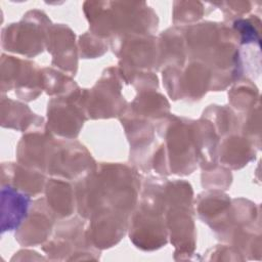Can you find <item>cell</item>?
<instances>
[{"mask_svg": "<svg viewBox=\"0 0 262 262\" xmlns=\"http://www.w3.org/2000/svg\"><path fill=\"white\" fill-rule=\"evenodd\" d=\"M5 166L7 167V172L2 169V174L7 175L8 177L7 185H10L15 189L20 190L28 195L37 194L42 191L45 180L43 174L35 171H30L24 166L15 165L13 163H9V165L5 164Z\"/></svg>", "mask_w": 262, "mask_h": 262, "instance_id": "cell-3", "label": "cell"}, {"mask_svg": "<svg viewBox=\"0 0 262 262\" xmlns=\"http://www.w3.org/2000/svg\"><path fill=\"white\" fill-rule=\"evenodd\" d=\"M47 192L54 193L57 196L47 195L48 202L52 206L50 210L59 217H67L72 214L74 210L73 205V190L70 184L61 179H50L47 183Z\"/></svg>", "mask_w": 262, "mask_h": 262, "instance_id": "cell-4", "label": "cell"}, {"mask_svg": "<svg viewBox=\"0 0 262 262\" xmlns=\"http://www.w3.org/2000/svg\"><path fill=\"white\" fill-rule=\"evenodd\" d=\"M2 232L17 228L28 216L30 195L2 184Z\"/></svg>", "mask_w": 262, "mask_h": 262, "instance_id": "cell-2", "label": "cell"}, {"mask_svg": "<svg viewBox=\"0 0 262 262\" xmlns=\"http://www.w3.org/2000/svg\"><path fill=\"white\" fill-rule=\"evenodd\" d=\"M69 80V78L68 77H64V76H60V75H58L57 76V82H66V81H68ZM72 82V80L70 81V82H68V83H71ZM68 83H64V84H68ZM56 86H57V83H54L53 85H52V87L47 91L48 93H50V94H52V93H54L55 92V89H56Z\"/></svg>", "mask_w": 262, "mask_h": 262, "instance_id": "cell-5", "label": "cell"}, {"mask_svg": "<svg viewBox=\"0 0 262 262\" xmlns=\"http://www.w3.org/2000/svg\"><path fill=\"white\" fill-rule=\"evenodd\" d=\"M53 212L49 206L46 207L42 200L35 203L31 214L25 219V223L20 231L15 234L18 242L25 245H35L42 242L50 233L53 223Z\"/></svg>", "mask_w": 262, "mask_h": 262, "instance_id": "cell-1", "label": "cell"}]
</instances>
